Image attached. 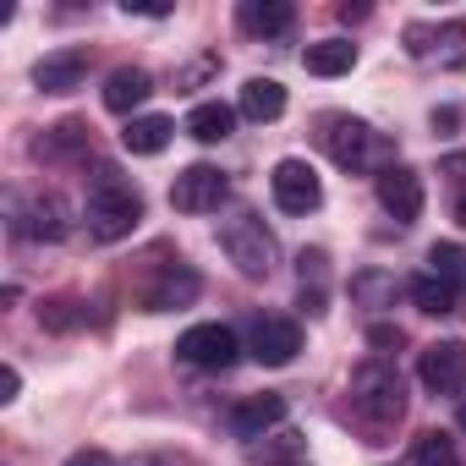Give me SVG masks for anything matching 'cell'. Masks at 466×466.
Here are the masks:
<instances>
[{
	"mask_svg": "<svg viewBox=\"0 0 466 466\" xmlns=\"http://www.w3.org/2000/svg\"><path fill=\"white\" fill-rule=\"evenodd\" d=\"M248 351H253L264 368H286V362L302 351V324H297V319H280V313H264V319H253V329H248Z\"/></svg>",
	"mask_w": 466,
	"mask_h": 466,
	"instance_id": "cell-9",
	"label": "cell"
},
{
	"mask_svg": "<svg viewBox=\"0 0 466 466\" xmlns=\"http://www.w3.org/2000/svg\"><path fill=\"white\" fill-rule=\"evenodd\" d=\"M417 379L433 395H466V340H433L417 357Z\"/></svg>",
	"mask_w": 466,
	"mask_h": 466,
	"instance_id": "cell-10",
	"label": "cell"
},
{
	"mask_svg": "<svg viewBox=\"0 0 466 466\" xmlns=\"http://www.w3.org/2000/svg\"><path fill=\"white\" fill-rule=\"evenodd\" d=\"M351 417H357L373 439H384V433L406 417V384H400V373H395L384 357H373V362H362V368L351 373Z\"/></svg>",
	"mask_w": 466,
	"mask_h": 466,
	"instance_id": "cell-2",
	"label": "cell"
},
{
	"mask_svg": "<svg viewBox=\"0 0 466 466\" xmlns=\"http://www.w3.org/2000/svg\"><path fill=\"white\" fill-rule=\"evenodd\" d=\"M6 214H12V237H23V242H61L66 237V203L56 192H12Z\"/></svg>",
	"mask_w": 466,
	"mask_h": 466,
	"instance_id": "cell-5",
	"label": "cell"
},
{
	"mask_svg": "<svg viewBox=\"0 0 466 466\" xmlns=\"http://www.w3.org/2000/svg\"><path fill=\"white\" fill-rule=\"evenodd\" d=\"M17 390H23V373L6 368V373H0V400H17Z\"/></svg>",
	"mask_w": 466,
	"mask_h": 466,
	"instance_id": "cell-30",
	"label": "cell"
},
{
	"mask_svg": "<svg viewBox=\"0 0 466 466\" xmlns=\"http://www.w3.org/2000/svg\"><path fill=\"white\" fill-rule=\"evenodd\" d=\"M455 219H461V225H466V192H461V198H455Z\"/></svg>",
	"mask_w": 466,
	"mask_h": 466,
	"instance_id": "cell-31",
	"label": "cell"
},
{
	"mask_svg": "<svg viewBox=\"0 0 466 466\" xmlns=\"http://www.w3.org/2000/svg\"><path fill=\"white\" fill-rule=\"evenodd\" d=\"M230 433L237 439H264L275 422H286V395H275V390H264V395H248V400H237L230 406Z\"/></svg>",
	"mask_w": 466,
	"mask_h": 466,
	"instance_id": "cell-13",
	"label": "cell"
},
{
	"mask_svg": "<svg viewBox=\"0 0 466 466\" xmlns=\"http://www.w3.org/2000/svg\"><path fill=\"white\" fill-rule=\"evenodd\" d=\"M302 66H308L313 77H346V72L357 66V45H351V39H319V45L302 50Z\"/></svg>",
	"mask_w": 466,
	"mask_h": 466,
	"instance_id": "cell-19",
	"label": "cell"
},
{
	"mask_svg": "<svg viewBox=\"0 0 466 466\" xmlns=\"http://www.w3.org/2000/svg\"><path fill=\"white\" fill-rule=\"evenodd\" d=\"M368 340H373L379 351H395V346H400V329H390V324H373V335H368Z\"/></svg>",
	"mask_w": 466,
	"mask_h": 466,
	"instance_id": "cell-28",
	"label": "cell"
},
{
	"mask_svg": "<svg viewBox=\"0 0 466 466\" xmlns=\"http://www.w3.org/2000/svg\"><path fill=\"white\" fill-rule=\"evenodd\" d=\"M428 275L461 286V280H466V253H461L455 242H433V248H428Z\"/></svg>",
	"mask_w": 466,
	"mask_h": 466,
	"instance_id": "cell-25",
	"label": "cell"
},
{
	"mask_svg": "<svg viewBox=\"0 0 466 466\" xmlns=\"http://www.w3.org/2000/svg\"><path fill=\"white\" fill-rule=\"evenodd\" d=\"M319 143H324V154L340 165V170H357V176H384L390 165H395V143L384 137V132H373L368 121H357V116H324V132H319Z\"/></svg>",
	"mask_w": 466,
	"mask_h": 466,
	"instance_id": "cell-3",
	"label": "cell"
},
{
	"mask_svg": "<svg viewBox=\"0 0 466 466\" xmlns=\"http://www.w3.org/2000/svg\"><path fill=\"white\" fill-rule=\"evenodd\" d=\"M324 280H329V258L313 248V253H302V291L313 286V313L324 308Z\"/></svg>",
	"mask_w": 466,
	"mask_h": 466,
	"instance_id": "cell-26",
	"label": "cell"
},
{
	"mask_svg": "<svg viewBox=\"0 0 466 466\" xmlns=\"http://www.w3.org/2000/svg\"><path fill=\"white\" fill-rule=\"evenodd\" d=\"M237 110H242L248 121H280V116H286V88H280L275 77H248L242 94H237Z\"/></svg>",
	"mask_w": 466,
	"mask_h": 466,
	"instance_id": "cell-18",
	"label": "cell"
},
{
	"mask_svg": "<svg viewBox=\"0 0 466 466\" xmlns=\"http://www.w3.org/2000/svg\"><path fill=\"white\" fill-rule=\"evenodd\" d=\"M83 214H88V237L94 242H127L137 230V219H143V192L116 165H94Z\"/></svg>",
	"mask_w": 466,
	"mask_h": 466,
	"instance_id": "cell-1",
	"label": "cell"
},
{
	"mask_svg": "<svg viewBox=\"0 0 466 466\" xmlns=\"http://www.w3.org/2000/svg\"><path fill=\"white\" fill-rule=\"evenodd\" d=\"M269 192H275V203L286 214H313L324 203V181H319V170L308 159H280L275 176H269Z\"/></svg>",
	"mask_w": 466,
	"mask_h": 466,
	"instance_id": "cell-8",
	"label": "cell"
},
{
	"mask_svg": "<svg viewBox=\"0 0 466 466\" xmlns=\"http://www.w3.org/2000/svg\"><path fill=\"white\" fill-rule=\"evenodd\" d=\"M83 77H88V50H56L34 66L39 94H72V88H83Z\"/></svg>",
	"mask_w": 466,
	"mask_h": 466,
	"instance_id": "cell-15",
	"label": "cell"
},
{
	"mask_svg": "<svg viewBox=\"0 0 466 466\" xmlns=\"http://www.w3.org/2000/svg\"><path fill=\"white\" fill-rule=\"evenodd\" d=\"M198 291H203V280L192 275V269H181V264H170L154 286H143V313H170V308H187V302H198Z\"/></svg>",
	"mask_w": 466,
	"mask_h": 466,
	"instance_id": "cell-14",
	"label": "cell"
},
{
	"mask_svg": "<svg viewBox=\"0 0 466 466\" xmlns=\"http://www.w3.org/2000/svg\"><path fill=\"white\" fill-rule=\"evenodd\" d=\"M406 56L461 66L466 61V23H411L406 28Z\"/></svg>",
	"mask_w": 466,
	"mask_h": 466,
	"instance_id": "cell-11",
	"label": "cell"
},
{
	"mask_svg": "<svg viewBox=\"0 0 466 466\" xmlns=\"http://www.w3.org/2000/svg\"><path fill=\"white\" fill-rule=\"evenodd\" d=\"M148 94H154V77L143 66H116L105 77V110H116V116H132Z\"/></svg>",
	"mask_w": 466,
	"mask_h": 466,
	"instance_id": "cell-17",
	"label": "cell"
},
{
	"mask_svg": "<svg viewBox=\"0 0 466 466\" xmlns=\"http://www.w3.org/2000/svg\"><path fill=\"white\" fill-rule=\"evenodd\" d=\"M406 466H461L455 439H450V433H422V439L411 444V461H406Z\"/></svg>",
	"mask_w": 466,
	"mask_h": 466,
	"instance_id": "cell-24",
	"label": "cell"
},
{
	"mask_svg": "<svg viewBox=\"0 0 466 466\" xmlns=\"http://www.w3.org/2000/svg\"><path fill=\"white\" fill-rule=\"evenodd\" d=\"M66 466H116V461H110L105 450H77V455H72Z\"/></svg>",
	"mask_w": 466,
	"mask_h": 466,
	"instance_id": "cell-29",
	"label": "cell"
},
{
	"mask_svg": "<svg viewBox=\"0 0 466 466\" xmlns=\"http://www.w3.org/2000/svg\"><path fill=\"white\" fill-rule=\"evenodd\" d=\"M411 302H417L422 313L444 319V313H455V286L439 280V275H417V280H411Z\"/></svg>",
	"mask_w": 466,
	"mask_h": 466,
	"instance_id": "cell-23",
	"label": "cell"
},
{
	"mask_svg": "<svg viewBox=\"0 0 466 466\" xmlns=\"http://www.w3.org/2000/svg\"><path fill=\"white\" fill-rule=\"evenodd\" d=\"M230 127H237V110H230V105H198L192 116H187V132L198 137V143H225L230 137Z\"/></svg>",
	"mask_w": 466,
	"mask_h": 466,
	"instance_id": "cell-21",
	"label": "cell"
},
{
	"mask_svg": "<svg viewBox=\"0 0 466 466\" xmlns=\"http://www.w3.org/2000/svg\"><path fill=\"white\" fill-rule=\"evenodd\" d=\"M219 248L225 258L237 264L242 280H269L275 264H280V242H275V230L253 214V208H230L219 219Z\"/></svg>",
	"mask_w": 466,
	"mask_h": 466,
	"instance_id": "cell-4",
	"label": "cell"
},
{
	"mask_svg": "<svg viewBox=\"0 0 466 466\" xmlns=\"http://www.w3.org/2000/svg\"><path fill=\"white\" fill-rule=\"evenodd\" d=\"M373 192H379L384 214L400 219V225H411V219L422 214V176L406 170V165H390L384 176H373Z\"/></svg>",
	"mask_w": 466,
	"mask_h": 466,
	"instance_id": "cell-12",
	"label": "cell"
},
{
	"mask_svg": "<svg viewBox=\"0 0 466 466\" xmlns=\"http://www.w3.org/2000/svg\"><path fill=\"white\" fill-rule=\"evenodd\" d=\"M77 148H88V127H83V121H61V127H50V132L34 143L39 159H66V154H77Z\"/></svg>",
	"mask_w": 466,
	"mask_h": 466,
	"instance_id": "cell-22",
	"label": "cell"
},
{
	"mask_svg": "<svg viewBox=\"0 0 466 466\" xmlns=\"http://www.w3.org/2000/svg\"><path fill=\"white\" fill-rule=\"evenodd\" d=\"M351 297H368V302L395 297V280H390V275H357V280H351Z\"/></svg>",
	"mask_w": 466,
	"mask_h": 466,
	"instance_id": "cell-27",
	"label": "cell"
},
{
	"mask_svg": "<svg viewBox=\"0 0 466 466\" xmlns=\"http://www.w3.org/2000/svg\"><path fill=\"white\" fill-rule=\"evenodd\" d=\"M237 351H242V340H237V329H225V324H192L176 340V357L187 368H203V373H225L230 362H237Z\"/></svg>",
	"mask_w": 466,
	"mask_h": 466,
	"instance_id": "cell-6",
	"label": "cell"
},
{
	"mask_svg": "<svg viewBox=\"0 0 466 466\" xmlns=\"http://www.w3.org/2000/svg\"><path fill=\"white\" fill-rule=\"evenodd\" d=\"M455 417H461V428H466V395H461V411H455Z\"/></svg>",
	"mask_w": 466,
	"mask_h": 466,
	"instance_id": "cell-32",
	"label": "cell"
},
{
	"mask_svg": "<svg viewBox=\"0 0 466 466\" xmlns=\"http://www.w3.org/2000/svg\"><path fill=\"white\" fill-rule=\"evenodd\" d=\"M170 116H132L127 121V132H121V148L127 154H159L165 143H170Z\"/></svg>",
	"mask_w": 466,
	"mask_h": 466,
	"instance_id": "cell-20",
	"label": "cell"
},
{
	"mask_svg": "<svg viewBox=\"0 0 466 466\" xmlns=\"http://www.w3.org/2000/svg\"><path fill=\"white\" fill-rule=\"evenodd\" d=\"M225 198H230V176L219 165H187L170 187V203L181 214H219Z\"/></svg>",
	"mask_w": 466,
	"mask_h": 466,
	"instance_id": "cell-7",
	"label": "cell"
},
{
	"mask_svg": "<svg viewBox=\"0 0 466 466\" xmlns=\"http://www.w3.org/2000/svg\"><path fill=\"white\" fill-rule=\"evenodd\" d=\"M291 23H297V12L286 0H242L237 6V28L253 39H280V34H291Z\"/></svg>",
	"mask_w": 466,
	"mask_h": 466,
	"instance_id": "cell-16",
	"label": "cell"
}]
</instances>
